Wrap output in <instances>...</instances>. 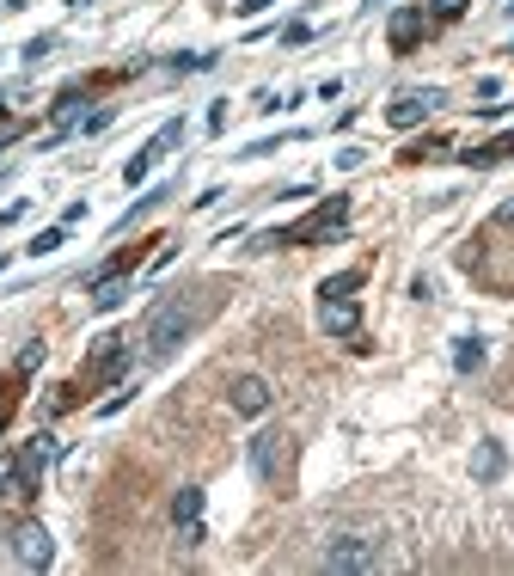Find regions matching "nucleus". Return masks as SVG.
<instances>
[{"mask_svg":"<svg viewBox=\"0 0 514 576\" xmlns=\"http://www.w3.org/2000/svg\"><path fill=\"white\" fill-rule=\"evenodd\" d=\"M190 331H196V307H190L184 294H172V301H160V307L147 313L142 356H147V362H172V356L190 344Z\"/></svg>","mask_w":514,"mask_h":576,"instance_id":"f257e3e1","label":"nucleus"},{"mask_svg":"<svg viewBox=\"0 0 514 576\" xmlns=\"http://www.w3.org/2000/svg\"><path fill=\"white\" fill-rule=\"evenodd\" d=\"M343 227H350V203H343V197H330V203L312 208L307 221L276 227V233H264L257 246H330V240H343Z\"/></svg>","mask_w":514,"mask_h":576,"instance_id":"f03ea898","label":"nucleus"},{"mask_svg":"<svg viewBox=\"0 0 514 576\" xmlns=\"http://www.w3.org/2000/svg\"><path fill=\"white\" fill-rule=\"evenodd\" d=\"M330 576H362V571H380V546L362 534H343V539H330L325 558H319Z\"/></svg>","mask_w":514,"mask_h":576,"instance_id":"7ed1b4c3","label":"nucleus"},{"mask_svg":"<svg viewBox=\"0 0 514 576\" xmlns=\"http://www.w3.org/2000/svg\"><path fill=\"white\" fill-rule=\"evenodd\" d=\"M6 552H13V564H19V571H49V564H56V539L43 534L37 521H19V528H13V539H6Z\"/></svg>","mask_w":514,"mask_h":576,"instance_id":"20e7f679","label":"nucleus"},{"mask_svg":"<svg viewBox=\"0 0 514 576\" xmlns=\"http://www.w3.org/2000/svg\"><path fill=\"white\" fill-rule=\"evenodd\" d=\"M178 142H184V117H172V123H165L160 135H153V142H147L142 154H135V160L123 165V185H142V178H147V172H153V165H160V160H165V154H172Z\"/></svg>","mask_w":514,"mask_h":576,"instance_id":"39448f33","label":"nucleus"},{"mask_svg":"<svg viewBox=\"0 0 514 576\" xmlns=\"http://www.w3.org/2000/svg\"><path fill=\"white\" fill-rule=\"evenodd\" d=\"M429 31H435V19L423 13V6H398V13L386 19V43H392V56H411V49L429 37Z\"/></svg>","mask_w":514,"mask_h":576,"instance_id":"423d86ee","label":"nucleus"},{"mask_svg":"<svg viewBox=\"0 0 514 576\" xmlns=\"http://www.w3.org/2000/svg\"><path fill=\"white\" fill-rule=\"evenodd\" d=\"M123 374H129V337H99L92 356H86V380L110 387V380H123Z\"/></svg>","mask_w":514,"mask_h":576,"instance_id":"0eeeda50","label":"nucleus"},{"mask_svg":"<svg viewBox=\"0 0 514 576\" xmlns=\"http://www.w3.org/2000/svg\"><path fill=\"white\" fill-rule=\"evenodd\" d=\"M282 453H288V435H276V430L251 435V448H246L251 478H257V485H276V478H282Z\"/></svg>","mask_w":514,"mask_h":576,"instance_id":"6e6552de","label":"nucleus"},{"mask_svg":"<svg viewBox=\"0 0 514 576\" xmlns=\"http://www.w3.org/2000/svg\"><path fill=\"white\" fill-rule=\"evenodd\" d=\"M319 325H325V337H362L355 294H319Z\"/></svg>","mask_w":514,"mask_h":576,"instance_id":"1a4fd4ad","label":"nucleus"},{"mask_svg":"<svg viewBox=\"0 0 514 576\" xmlns=\"http://www.w3.org/2000/svg\"><path fill=\"white\" fill-rule=\"evenodd\" d=\"M435 111H441V92H435V86H423V92H398V99L386 104V123L392 129H416L423 117H435Z\"/></svg>","mask_w":514,"mask_h":576,"instance_id":"9d476101","label":"nucleus"},{"mask_svg":"<svg viewBox=\"0 0 514 576\" xmlns=\"http://www.w3.org/2000/svg\"><path fill=\"white\" fill-rule=\"evenodd\" d=\"M269 399H276V392H269L264 374H239V380L226 387V405H233L239 417H264V411H269Z\"/></svg>","mask_w":514,"mask_h":576,"instance_id":"9b49d317","label":"nucleus"},{"mask_svg":"<svg viewBox=\"0 0 514 576\" xmlns=\"http://www.w3.org/2000/svg\"><path fill=\"white\" fill-rule=\"evenodd\" d=\"M172 521H178V546H203V491L196 485L172 496Z\"/></svg>","mask_w":514,"mask_h":576,"instance_id":"f8f14e48","label":"nucleus"},{"mask_svg":"<svg viewBox=\"0 0 514 576\" xmlns=\"http://www.w3.org/2000/svg\"><path fill=\"white\" fill-rule=\"evenodd\" d=\"M56 453H62V442H56V435H31V448H19V478H25L19 496H31V491L43 485V466H49Z\"/></svg>","mask_w":514,"mask_h":576,"instance_id":"ddd939ff","label":"nucleus"},{"mask_svg":"<svg viewBox=\"0 0 514 576\" xmlns=\"http://www.w3.org/2000/svg\"><path fill=\"white\" fill-rule=\"evenodd\" d=\"M123 301H129V258H117V264L92 283V313H117Z\"/></svg>","mask_w":514,"mask_h":576,"instance_id":"4468645a","label":"nucleus"},{"mask_svg":"<svg viewBox=\"0 0 514 576\" xmlns=\"http://www.w3.org/2000/svg\"><path fill=\"white\" fill-rule=\"evenodd\" d=\"M80 111H86V92H80V86L56 99V111H49V147H56V142H62V135H68V129L80 123Z\"/></svg>","mask_w":514,"mask_h":576,"instance_id":"2eb2a0df","label":"nucleus"},{"mask_svg":"<svg viewBox=\"0 0 514 576\" xmlns=\"http://www.w3.org/2000/svg\"><path fill=\"white\" fill-rule=\"evenodd\" d=\"M509 154H514V129H509V135H496L490 147H466L459 160H466V165H496V160H509Z\"/></svg>","mask_w":514,"mask_h":576,"instance_id":"dca6fc26","label":"nucleus"},{"mask_svg":"<svg viewBox=\"0 0 514 576\" xmlns=\"http://www.w3.org/2000/svg\"><path fill=\"white\" fill-rule=\"evenodd\" d=\"M472 478L477 485H496V478H502V448H496V442H484V448L472 453Z\"/></svg>","mask_w":514,"mask_h":576,"instance_id":"f3484780","label":"nucleus"},{"mask_svg":"<svg viewBox=\"0 0 514 576\" xmlns=\"http://www.w3.org/2000/svg\"><path fill=\"white\" fill-rule=\"evenodd\" d=\"M484 356H490V350H484L477 337H459V344H453V368H459V374H477V368H484Z\"/></svg>","mask_w":514,"mask_h":576,"instance_id":"a211bd4d","label":"nucleus"},{"mask_svg":"<svg viewBox=\"0 0 514 576\" xmlns=\"http://www.w3.org/2000/svg\"><path fill=\"white\" fill-rule=\"evenodd\" d=\"M25 478H19V453H0V496H19Z\"/></svg>","mask_w":514,"mask_h":576,"instance_id":"6ab92c4d","label":"nucleus"},{"mask_svg":"<svg viewBox=\"0 0 514 576\" xmlns=\"http://www.w3.org/2000/svg\"><path fill=\"white\" fill-rule=\"evenodd\" d=\"M62 240H68V227H43L25 251H31V258H49V251H62Z\"/></svg>","mask_w":514,"mask_h":576,"instance_id":"aec40b11","label":"nucleus"},{"mask_svg":"<svg viewBox=\"0 0 514 576\" xmlns=\"http://www.w3.org/2000/svg\"><path fill=\"white\" fill-rule=\"evenodd\" d=\"M355 288H362V270H337V276L319 283V294H355Z\"/></svg>","mask_w":514,"mask_h":576,"instance_id":"412c9836","label":"nucleus"},{"mask_svg":"<svg viewBox=\"0 0 514 576\" xmlns=\"http://www.w3.org/2000/svg\"><path fill=\"white\" fill-rule=\"evenodd\" d=\"M165 197H172V190H147L142 203H135V208H129V215H123V221H117V233H123V227H135V221H142V215H147V208H160Z\"/></svg>","mask_w":514,"mask_h":576,"instance_id":"4be33fe9","label":"nucleus"},{"mask_svg":"<svg viewBox=\"0 0 514 576\" xmlns=\"http://www.w3.org/2000/svg\"><path fill=\"white\" fill-rule=\"evenodd\" d=\"M49 49H56V37H49V31H43V37H31V43H25V68H37Z\"/></svg>","mask_w":514,"mask_h":576,"instance_id":"5701e85b","label":"nucleus"},{"mask_svg":"<svg viewBox=\"0 0 514 576\" xmlns=\"http://www.w3.org/2000/svg\"><path fill=\"white\" fill-rule=\"evenodd\" d=\"M466 13V0H429V19H459Z\"/></svg>","mask_w":514,"mask_h":576,"instance_id":"b1692460","label":"nucleus"},{"mask_svg":"<svg viewBox=\"0 0 514 576\" xmlns=\"http://www.w3.org/2000/svg\"><path fill=\"white\" fill-rule=\"evenodd\" d=\"M282 43H288V49H300V43H312V25H307V19H294L288 31H282Z\"/></svg>","mask_w":514,"mask_h":576,"instance_id":"393cba45","label":"nucleus"},{"mask_svg":"<svg viewBox=\"0 0 514 576\" xmlns=\"http://www.w3.org/2000/svg\"><path fill=\"white\" fill-rule=\"evenodd\" d=\"M129 399H135V387H129V392H110V399H104V405H99V417H117V411H123V405H129Z\"/></svg>","mask_w":514,"mask_h":576,"instance_id":"a878e982","label":"nucleus"},{"mask_svg":"<svg viewBox=\"0 0 514 576\" xmlns=\"http://www.w3.org/2000/svg\"><path fill=\"white\" fill-rule=\"evenodd\" d=\"M221 129H226V99H215L208 104V135H221Z\"/></svg>","mask_w":514,"mask_h":576,"instance_id":"bb28decb","label":"nucleus"},{"mask_svg":"<svg viewBox=\"0 0 514 576\" xmlns=\"http://www.w3.org/2000/svg\"><path fill=\"white\" fill-rule=\"evenodd\" d=\"M37 362H43V344H25V350H19V374H31Z\"/></svg>","mask_w":514,"mask_h":576,"instance_id":"cd10ccee","label":"nucleus"},{"mask_svg":"<svg viewBox=\"0 0 514 576\" xmlns=\"http://www.w3.org/2000/svg\"><path fill=\"white\" fill-rule=\"evenodd\" d=\"M25 208H31V203H25V197H19V203H6V208H0V227H13V221H25Z\"/></svg>","mask_w":514,"mask_h":576,"instance_id":"c85d7f7f","label":"nucleus"},{"mask_svg":"<svg viewBox=\"0 0 514 576\" xmlns=\"http://www.w3.org/2000/svg\"><path fill=\"white\" fill-rule=\"evenodd\" d=\"M264 6H276V0H239V13H246V19H251V13H264Z\"/></svg>","mask_w":514,"mask_h":576,"instance_id":"c756f323","label":"nucleus"},{"mask_svg":"<svg viewBox=\"0 0 514 576\" xmlns=\"http://www.w3.org/2000/svg\"><path fill=\"white\" fill-rule=\"evenodd\" d=\"M496 227H514V203H502V208H496Z\"/></svg>","mask_w":514,"mask_h":576,"instance_id":"7c9ffc66","label":"nucleus"},{"mask_svg":"<svg viewBox=\"0 0 514 576\" xmlns=\"http://www.w3.org/2000/svg\"><path fill=\"white\" fill-rule=\"evenodd\" d=\"M13 135H19V123H6V129H0V147H6V142H13Z\"/></svg>","mask_w":514,"mask_h":576,"instance_id":"2f4dec72","label":"nucleus"}]
</instances>
